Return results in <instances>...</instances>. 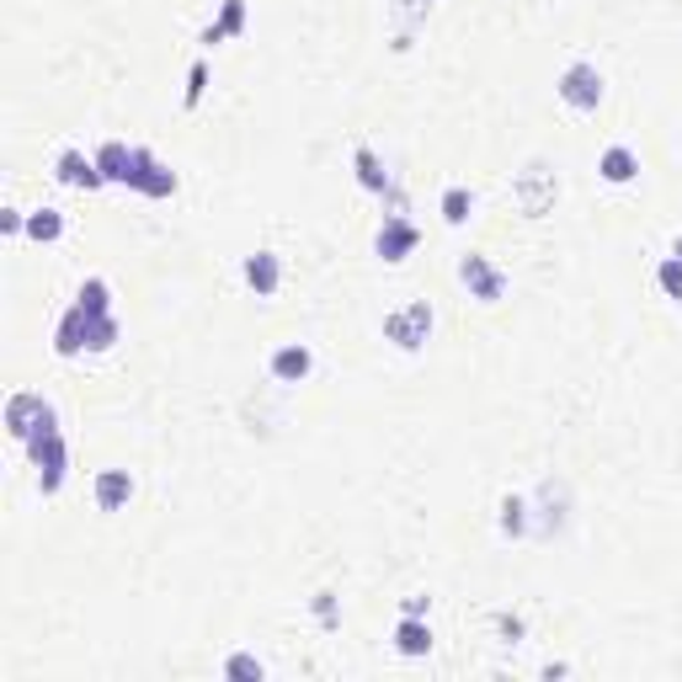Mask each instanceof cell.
<instances>
[{
	"label": "cell",
	"instance_id": "obj_13",
	"mask_svg": "<svg viewBox=\"0 0 682 682\" xmlns=\"http://www.w3.org/2000/svg\"><path fill=\"white\" fill-rule=\"evenodd\" d=\"M246 283L267 299V294H278V283H283V256L278 250H250L246 256Z\"/></svg>",
	"mask_w": 682,
	"mask_h": 682
},
{
	"label": "cell",
	"instance_id": "obj_2",
	"mask_svg": "<svg viewBox=\"0 0 682 682\" xmlns=\"http://www.w3.org/2000/svg\"><path fill=\"white\" fill-rule=\"evenodd\" d=\"M433 305L427 299H406L400 310L384 314V342H395L400 352H422L427 347V336H433Z\"/></svg>",
	"mask_w": 682,
	"mask_h": 682
},
{
	"label": "cell",
	"instance_id": "obj_21",
	"mask_svg": "<svg viewBox=\"0 0 682 682\" xmlns=\"http://www.w3.org/2000/svg\"><path fill=\"white\" fill-rule=\"evenodd\" d=\"M118 336H124L118 314H96V320L86 325V352H113V347H118Z\"/></svg>",
	"mask_w": 682,
	"mask_h": 682
},
{
	"label": "cell",
	"instance_id": "obj_11",
	"mask_svg": "<svg viewBox=\"0 0 682 682\" xmlns=\"http://www.w3.org/2000/svg\"><path fill=\"white\" fill-rule=\"evenodd\" d=\"M86 325H91V314L80 310V305H69L60 314V325H54V352L60 358H80L86 352Z\"/></svg>",
	"mask_w": 682,
	"mask_h": 682
},
{
	"label": "cell",
	"instance_id": "obj_14",
	"mask_svg": "<svg viewBox=\"0 0 682 682\" xmlns=\"http://www.w3.org/2000/svg\"><path fill=\"white\" fill-rule=\"evenodd\" d=\"M597 177H603V182H614V186L634 182V177H640V155H634L629 144H608V150L597 155Z\"/></svg>",
	"mask_w": 682,
	"mask_h": 682
},
{
	"label": "cell",
	"instance_id": "obj_9",
	"mask_svg": "<svg viewBox=\"0 0 682 682\" xmlns=\"http://www.w3.org/2000/svg\"><path fill=\"white\" fill-rule=\"evenodd\" d=\"M314 369V352L305 342H283V347H272V358H267V373L278 378V384H305Z\"/></svg>",
	"mask_w": 682,
	"mask_h": 682
},
{
	"label": "cell",
	"instance_id": "obj_28",
	"mask_svg": "<svg viewBox=\"0 0 682 682\" xmlns=\"http://www.w3.org/2000/svg\"><path fill=\"white\" fill-rule=\"evenodd\" d=\"M314 614H320V623H336V597L320 592V597H314Z\"/></svg>",
	"mask_w": 682,
	"mask_h": 682
},
{
	"label": "cell",
	"instance_id": "obj_24",
	"mask_svg": "<svg viewBox=\"0 0 682 682\" xmlns=\"http://www.w3.org/2000/svg\"><path fill=\"white\" fill-rule=\"evenodd\" d=\"M656 283H661V294H667V299H682V261H678V256H661Z\"/></svg>",
	"mask_w": 682,
	"mask_h": 682
},
{
	"label": "cell",
	"instance_id": "obj_18",
	"mask_svg": "<svg viewBox=\"0 0 682 682\" xmlns=\"http://www.w3.org/2000/svg\"><path fill=\"white\" fill-rule=\"evenodd\" d=\"M352 166H358V182L369 186V192H395V177L384 171V160L373 155L369 144H358V150H352Z\"/></svg>",
	"mask_w": 682,
	"mask_h": 682
},
{
	"label": "cell",
	"instance_id": "obj_22",
	"mask_svg": "<svg viewBox=\"0 0 682 682\" xmlns=\"http://www.w3.org/2000/svg\"><path fill=\"white\" fill-rule=\"evenodd\" d=\"M501 533L506 539H528V501L523 497H501Z\"/></svg>",
	"mask_w": 682,
	"mask_h": 682
},
{
	"label": "cell",
	"instance_id": "obj_19",
	"mask_svg": "<svg viewBox=\"0 0 682 682\" xmlns=\"http://www.w3.org/2000/svg\"><path fill=\"white\" fill-rule=\"evenodd\" d=\"M75 305L91 314V320H96V314H113V283H107V278H86L80 294H75Z\"/></svg>",
	"mask_w": 682,
	"mask_h": 682
},
{
	"label": "cell",
	"instance_id": "obj_16",
	"mask_svg": "<svg viewBox=\"0 0 682 682\" xmlns=\"http://www.w3.org/2000/svg\"><path fill=\"white\" fill-rule=\"evenodd\" d=\"M246 0H224V11H219V16H214V22H208V27H203V43H208V49H214V43H224V38H235V33H246Z\"/></svg>",
	"mask_w": 682,
	"mask_h": 682
},
{
	"label": "cell",
	"instance_id": "obj_7",
	"mask_svg": "<svg viewBox=\"0 0 682 682\" xmlns=\"http://www.w3.org/2000/svg\"><path fill=\"white\" fill-rule=\"evenodd\" d=\"M517 203H523V214L528 219H539V214H550L555 208V197H559V182H555V171L550 166H528L523 177H517Z\"/></svg>",
	"mask_w": 682,
	"mask_h": 682
},
{
	"label": "cell",
	"instance_id": "obj_26",
	"mask_svg": "<svg viewBox=\"0 0 682 682\" xmlns=\"http://www.w3.org/2000/svg\"><path fill=\"white\" fill-rule=\"evenodd\" d=\"M224 678H267V667H261L256 656L241 651V656H230V661H224Z\"/></svg>",
	"mask_w": 682,
	"mask_h": 682
},
{
	"label": "cell",
	"instance_id": "obj_3",
	"mask_svg": "<svg viewBox=\"0 0 682 682\" xmlns=\"http://www.w3.org/2000/svg\"><path fill=\"white\" fill-rule=\"evenodd\" d=\"M559 102L565 107H576V113H597L603 107V96H608V80H603V69L597 64H587V60H576V64H565L559 69Z\"/></svg>",
	"mask_w": 682,
	"mask_h": 682
},
{
	"label": "cell",
	"instance_id": "obj_17",
	"mask_svg": "<svg viewBox=\"0 0 682 682\" xmlns=\"http://www.w3.org/2000/svg\"><path fill=\"white\" fill-rule=\"evenodd\" d=\"M96 166H102V177H107V182H124L128 186V171H133V144L107 139V144L96 150Z\"/></svg>",
	"mask_w": 682,
	"mask_h": 682
},
{
	"label": "cell",
	"instance_id": "obj_23",
	"mask_svg": "<svg viewBox=\"0 0 682 682\" xmlns=\"http://www.w3.org/2000/svg\"><path fill=\"white\" fill-rule=\"evenodd\" d=\"M469 214H475V192H469V186H448V192H442V219H448V224H464Z\"/></svg>",
	"mask_w": 682,
	"mask_h": 682
},
{
	"label": "cell",
	"instance_id": "obj_10",
	"mask_svg": "<svg viewBox=\"0 0 682 682\" xmlns=\"http://www.w3.org/2000/svg\"><path fill=\"white\" fill-rule=\"evenodd\" d=\"M54 177H60L64 186H86V192L107 186L102 166H96V155H86V150H60V160H54Z\"/></svg>",
	"mask_w": 682,
	"mask_h": 682
},
{
	"label": "cell",
	"instance_id": "obj_15",
	"mask_svg": "<svg viewBox=\"0 0 682 682\" xmlns=\"http://www.w3.org/2000/svg\"><path fill=\"white\" fill-rule=\"evenodd\" d=\"M395 651H400V656H427V651H433V623L406 614V619L395 623Z\"/></svg>",
	"mask_w": 682,
	"mask_h": 682
},
{
	"label": "cell",
	"instance_id": "obj_20",
	"mask_svg": "<svg viewBox=\"0 0 682 682\" xmlns=\"http://www.w3.org/2000/svg\"><path fill=\"white\" fill-rule=\"evenodd\" d=\"M27 235H33V241H43V246H54V241L64 235V214H60V208H49V203H43V208H33V214H27Z\"/></svg>",
	"mask_w": 682,
	"mask_h": 682
},
{
	"label": "cell",
	"instance_id": "obj_12",
	"mask_svg": "<svg viewBox=\"0 0 682 682\" xmlns=\"http://www.w3.org/2000/svg\"><path fill=\"white\" fill-rule=\"evenodd\" d=\"M91 497H96L102 512H124L128 501H133V475L128 469H102L96 486H91Z\"/></svg>",
	"mask_w": 682,
	"mask_h": 682
},
{
	"label": "cell",
	"instance_id": "obj_29",
	"mask_svg": "<svg viewBox=\"0 0 682 682\" xmlns=\"http://www.w3.org/2000/svg\"><path fill=\"white\" fill-rule=\"evenodd\" d=\"M672 256H678V261H682V235H678V246H672Z\"/></svg>",
	"mask_w": 682,
	"mask_h": 682
},
{
	"label": "cell",
	"instance_id": "obj_1",
	"mask_svg": "<svg viewBox=\"0 0 682 682\" xmlns=\"http://www.w3.org/2000/svg\"><path fill=\"white\" fill-rule=\"evenodd\" d=\"M27 448V459H33V469H38V491L43 497H54L64 486V475H69V448H64V433H60V411L54 416H43V427L22 442Z\"/></svg>",
	"mask_w": 682,
	"mask_h": 682
},
{
	"label": "cell",
	"instance_id": "obj_8",
	"mask_svg": "<svg viewBox=\"0 0 682 682\" xmlns=\"http://www.w3.org/2000/svg\"><path fill=\"white\" fill-rule=\"evenodd\" d=\"M416 246H422V230H416L406 214H389V219L378 224V235H373V250H378L384 261H406Z\"/></svg>",
	"mask_w": 682,
	"mask_h": 682
},
{
	"label": "cell",
	"instance_id": "obj_6",
	"mask_svg": "<svg viewBox=\"0 0 682 682\" xmlns=\"http://www.w3.org/2000/svg\"><path fill=\"white\" fill-rule=\"evenodd\" d=\"M43 416H54V406H49L43 395H33V389H16V395L5 400V433L16 437V442H27V437L38 433Z\"/></svg>",
	"mask_w": 682,
	"mask_h": 682
},
{
	"label": "cell",
	"instance_id": "obj_27",
	"mask_svg": "<svg viewBox=\"0 0 682 682\" xmlns=\"http://www.w3.org/2000/svg\"><path fill=\"white\" fill-rule=\"evenodd\" d=\"M0 230L5 235H27V214L22 208H0Z\"/></svg>",
	"mask_w": 682,
	"mask_h": 682
},
{
	"label": "cell",
	"instance_id": "obj_4",
	"mask_svg": "<svg viewBox=\"0 0 682 682\" xmlns=\"http://www.w3.org/2000/svg\"><path fill=\"white\" fill-rule=\"evenodd\" d=\"M459 283H464V288H469V299H480V305H501V299H506V288H512V278L501 272L491 256H480V250L459 256Z\"/></svg>",
	"mask_w": 682,
	"mask_h": 682
},
{
	"label": "cell",
	"instance_id": "obj_25",
	"mask_svg": "<svg viewBox=\"0 0 682 682\" xmlns=\"http://www.w3.org/2000/svg\"><path fill=\"white\" fill-rule=\"evenodd\" d=\"M203 91H208V64L197 60L192 69H186V96H182V102H186V107H197V102H203Z\"/></svg>",
	"mask_w": 682,
	"mask_h": 682
},
{
	"label": "cell",
	"instance_id": "obj_5",
	"mask_svg": "<svg viewBox=\"0 0 682 682\" xmlns=\"http://www.w3.org/2000/svg\"><path fill=\"white\" fill-rule=\"evenodd\" d=\"M128 186L133 192H144V197H177V171L166 166V160H155V150H144V144H133V171H128Z\"/></svg>",
	"mask_w": 682,
	"mask_h": 682
}]
</instances>
